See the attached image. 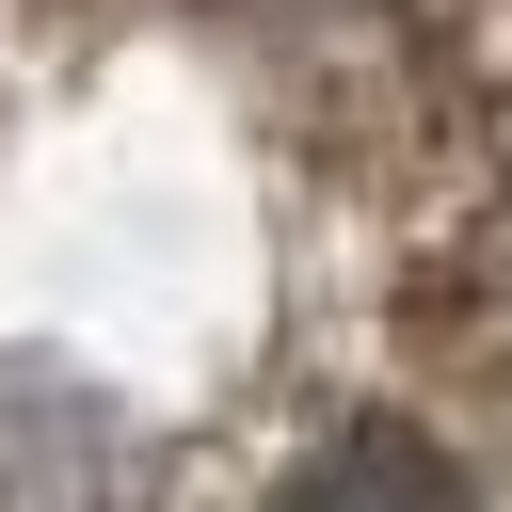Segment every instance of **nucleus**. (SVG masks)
<instances>
[{"label": "nucleus", "instance_id": "1", "mask_svg": "<svg viewBox=\"0 0 512 512\" xmlns=\"http://www.w3.org/2000/svg\"><path fill=\"white\" fill-rule=\"evenodd\" d=\"M288 512H464V480H448V448H416L400 416H368V432H336L288 480Z\"/></svg>", "mask_w": 512, "mask_h": 512}]
</instances>
